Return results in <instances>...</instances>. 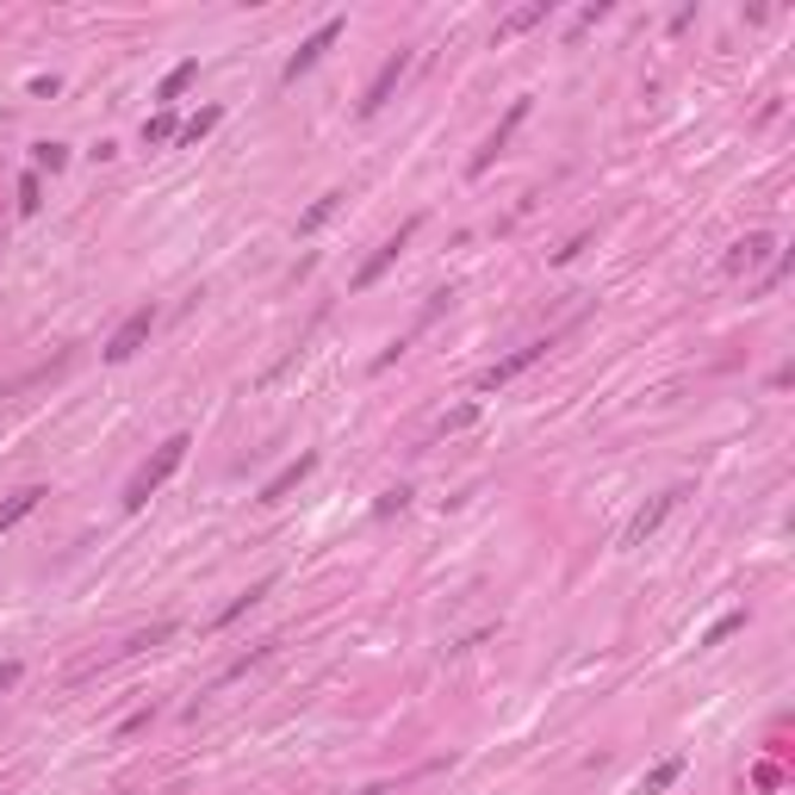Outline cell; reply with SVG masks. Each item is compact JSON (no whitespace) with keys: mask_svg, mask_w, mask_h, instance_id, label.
<instances>
[{"mask_svg":"<svg viewBox=\"0 0 795 795\" xmlns=\"http://www.w3.org/2000/svg\"><path fill=\"white\" fill-rule=\"evenodd\" d=\"M740 628H746V609H728V616H721V622H715L709 634H703V646H721L728 634H740Z\"/></svg>","mask_w":795,"mask_h":795,"instance_id":"obj_20","label":"cell"},{"mask_svg":"<svg viewBox=\"0 0 795 795\" xmlns=\"http://www.w3.org/2000/svg\"><path fill=\"white\" fill-rule=\"evenodd\" d=\"M522 119H529V100H510V112H504V125H497L492 137H485V150L473 156V174H485V169H492V162H497V156L510 150V137H517V125H522Z\"/></svg>","mask_w":795,"mask_h":795,"instance_id":"obj_9","label":"cell"},{"mask_svg":"<svg viewBox=\"0 0 795 795\" xmlns=\"http://www.w3.org/2000/svg\"><path fill=\"white\" fill-rule=\"evenodd\" d=\"M777 256V243L765 237V231H753L746 243H733V256H728V274H753V268H765V261Z\"/></svg>","mask_w":795,"mask_h":795,"instance_id":"obj_11","label":"cell"},{"mask_svg":"<svg viewBox=\"0 0 795 795\" xmlns=\"http://www.w3.org/2000/svg\"><path fill=\"white\" fill-rule=\"evenodd\" d=\"M311 473H318V454H299L293 467H280V473L268 479V485H261V504H280L286 492H299V485H305Z\"/></svg>","mask_w":795,"mask_h":795,"instance_id":"obj_10","label":"cell"},{"mask_svg":"<svg viewBox=\"0 0 795 795\" xmlns=\"http://www.w3.org/2000/svg\"><path fill=\"white\" fill-rule=\"evenodd\" d=\"M417 231H423V212H410L405 224H398V231H392V237L373 249V256H367V268L355 274V293H373V286L386 280V268H398V256L410 249V237H417Z\"/></svg>","mask_w":795,"mask_h":795,"instance_id":"obj_2","label":"cell"},{"mask_svg":"<svg viewBox=\"0 0 795 795\" xmlns=\"http://www.w3.org/2000/svg\"><path fill=\"white\" fill-rule=\"evenodd\" d=\"M150 330H156V305H137V311H131V318L119 323V330H112V343H107V361H112V367H125L131 355H137V348L150 343Z\"/></svg>","mask_w":795,"mask_h":795,"instance_id":"obj_4","label":"cell"},{"mask_svg":"<svg viewBox=\"0 0 795 795\" xmlns=\"http://www.w3.org/2000/svg\"><path fill=\"white\" fill-rule=\"evenodd\" d=\"M448 305H454V286H442V293H430V305H423V311H417V323H410L405 336H398V343H392V348H386V355H380V361H373V367H380V373H386V367L398 361V355H405V348L417 343V336H423V330H430V323L442 318V311H448Z\"/></svg>","mask_w":795,"mask_h":795,"instance_id":"obj_7","label":"cell"},{"mask_svg":"<svg viewBox=\"0 0 795 795\" xmlns=\"http://www.w3.org/2000/svg\"><path fill=\"white\" fill-rule=\"evenodd\" d=\"M38 504H44V492H38V485H25V492H13V497H7V504H0V535H7V529H20V522L32 517Z\"/></svg>","mask_w":795,"mask_h":795,"instance_id":"obj_12","label":"cell"},{"mask_svg":"<svg viewBox=\"0 0 795 795\" xmlns=\"http://www.w3.org/2000/svg\"><path fill=\"white\" fill-rule=\"evenodd\" d=\"M343 38V20H323L318 32H311V38L299 44V50H293V57H286V69H280V87H293L299 82V75H311V69L323 63V50H330V44Z\"/></svg>","mask_w":795,"mask_h":795,"instance_id":"obj_3","label":"cell"},{"mask_svg":"<svg viewBox=\"0 0 795 795\" xmlns=\"http://www.w3.org/2000/svg\"><path fill=\"white\" fill-rule=\"evenodd\" d=\"M218 119H224V107H199L187 125H181V144H199V137H212L218 131Z\"/></svg>","mask_w":795,"mask_h":795,"instance_id":"obj_16","label":"cell"},{"mask_svg":"<svg viewBox=\"0 0 795 795\" xmlns=\"http://www.w3.org/2000/svg\"><path fill=\"white\" fill-rule=\"evenodd\" d=\"M13 684H20V659H7V666H0V696H7Z\"/></svg>","mask_w":795,"mask_h":795,"instance_id":"obj_24","label":"cell"},{"mask_svg":"<svg viewBox=\"0 0 795 795\" xmlns=\"http://www.w3.org/2000/svg\"><path fill=\"white\" fill-rule=\"evenodd\" d=\"M410 75V50H398V57H392L386 69H380V75H373V87H367V100H361V119H373V112L386 107L392 94H398V82H405Z\"/></svg>","mask_w":795,"mask_h":795,"instance_id":"obj_8","label":"cell"},{"mask_svg":"<svg viewBox=\"0 0 795 795\" xmlns=\"http://www.w3.org/2000/svg\"><path fill=\"white\" fill-rule=\"evenodd\" d=\"M187 448H194L187 435H169V442H162V448H156L150 460H144V467L131 473V485H125V510H144V504H150V497L162 492V485H169L174 473H181V460H187Z\"/></svg>","mask_w":795,"mask_h":795,"instance_id":"obj_1","label":"cell"},{"mask_svg":"<svg viewBox=\"0 0 795 795\" xmlns=\"http://www.w3.org/2000/svg\"><path fill=\"white\" fill-rule=\"evenodd\" d=\"M547 13H554L547 0H541V7H522V13H510V20L497 25V38H517V32H529V25H541V20H547Z\"/></svg>","mask_w":795,"mask_h":795,"instance_id":"obj_18","label":"cell"},{"mask_svg":"<svg viewBox=\"0 0 795 795\" xmlns=\"http://www.w3.org/2000/svg\"><path fill=\"white\" fill-rule=\"evenodd\" d=\"M547 348H554V336H541V343H522L517 355H504V361H497L492 373L479 380V392H497V386H510L517 373H529V367H535V361H547Z\"/></svg>","mask_w":795,"mask_h":795,"instance_id":"obj_6","label":"cell"},{"mask_svg":"<svg viewBox=\"0 0 795 795\" xmlns=\"http://www.w3.org/2000/svg\"><path fill=\"white\" fill-rule=\"evenodd\" d=\"M20 206H25V212H38V174H25V187H20Z\"/></svg>","mask_w":795,"mask_h":795,"instance_id":"obj_23","label":"cell"},{"mask_svg":"<svg viewBox=\"0 0 795 795\" xmlns=\"http://www.w3.org/2000/svg\"><path fill=\"white\" fill-rule=\"evenodd\" d=\"M678 777H684V753H678V758H666V765H653V771H646V795H666L671 783H678Z\"/></svg>","mask_w":795,"mask_h":795,"instance_id":"obj_17","label":"cell"},{"mask_svg":"<svg viewBox=\"0 0 795 795\" xmlns=\"http://www.w3.org/2000/svg\"><path fill=\"white\" fill-rule=\"evenodd\" d=\"M268 591H274V579H256V584H249V591H243L237 603H224V609H218V622H212V628H231V622H243V616H249V609H256L261 597H268Z\"/></svg>","mask_w":795,"mask_h":795,"instance_id":"obj_13","label":"cell"},{"mask_svg":"<svg viewBox=\"0 0 795 795\" xmlns=\"http://www.w3.org/2000/svg\"><path fill=\"white\" fill-rule=\"evenodd\" d=\"M181 137V119L174 112H156V119H144V144H174Z\"/></svg>","mask_w":795,"mask_h":795,"instance_id":"obj_19","label":"cell"},{"mask_svg":"<svg viewBox=\"0 0 795 795\" xmlns=\"http://www.w3.org/2000/svg\"><path fill=\"white\" fill-rule=\"evenodd\" d=\"M684 485H671V492H659V497H653V504H646V510H641V517H634V522H628V535H622V547H646V541H653V535H659V529H666V517H671V510H678V504H684Z\"/></svg>","mask_w":795,"mask_h":795,"instance_id":"obj_5","label":"cell"},{"mask_svg":"<svg viewBox=\"0 0 795 795\" xmlns=\"http://www.w3.org/2000/svg\"><path fill=\"white\" fill-rule=\"evenodd\" d=\"M194 82H199V63L187 57V63H174V69H169V82H162V94H156V100H181V94H187Z\"/></svg>","mask_w":795,"mask_h":795,"instance_id":"obj_15","label":"cell"},{"mask_svg":"<svg viewBox=\"0 0 795 795\" xmlns=\"http://www.w3.org/2000/svg\"><path fill=\"white\" fill-rule=\"evenodd\" d=\"M343 199H348V194H323L318 206H311V212L299 218V237H311V231H323V224H330V218L343 212Z\"/></svg>","mask_w":795,"mask_h":795,"instance_id":"obj_14","label":"cell"},{"mask_svg":"<svg viewBox=\"0 0 795 795\" xmlns=\"http://www.w3.org/2000/svg\"><path fill=\"white\" fill-rule=\"evenodd\" d=\"M63 162H69V150H63V144H38V169H50V174H57Z\"/></svg>","mask_w":795,"mask_h":795,"instance_id":"obj_22","label":"cell"},{"mask_svg":"<svg viewBox=\"0 0 795 795\" xmlns=\"http://www.w3.org/2000/svg\"><path fill=\"white\" fill-rule=\"evenodd\" d=\"M405 504H410V492H405V485H398V492H386V497H380V504H373V517H398Z\"/></svg>","mask_w":795,"mask_h":795,"instance_id":"obj_21","label":"cell"}]
</instances>
